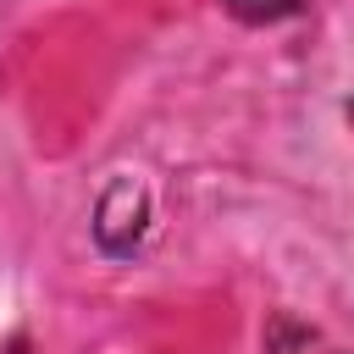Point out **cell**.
<instances>
[{"instance_id": "1", "label": "cell", "mask_w": 354, "mask_h": 354, "mask_svg": "<svg viewBox=\"0 0 354 354\" xmlns=\"http://www.w3.org/2000/svg\"><path fill=\"white\" fill-rule=\"evenodd\" d=\"M266 354H343V348H332L315 326H299L293 315H277L271 332H266Z\"/></svg>"}, {"instance_id": "2", "label": "cell", "mask_w": 354, "mask_h": 354, "mask_svg": "<svg viewBox=\"0 0 354 354\" xmlns=\"http://www.w3.org/2000/svg\"><path fill=\"white\" fill-rule=\"evenodd\" d=\"M238 22H282V17H293L304 0H221Z\"/></svg>"}, {"instance_id": "4", "label": "cell", "mask_w": 354, "mask_h": 354, "mask_svg": "<svg viewBox=\"0 0 354 354\" xmlns=\"http://www.w3.org/2000/svg\"><path fill=\"white\" fill-rule=\"evenodd\" d=\"M348 122H354V100H348Z\"/></svg>"}, {"instance_id": "3", "label": "cell", "mask_w": 354, "mask_h": 354, "mask_svg": "<svg viewBox=\"0 0 354 354\" xmlns=\"http://www.w3.org/2000/svg\"><path fill=\"white\" fill-rule=\"evenodd\" d=\"M6 354H33V348H28V337H11V343H6Z\"/></svg>"}]
</instances>
